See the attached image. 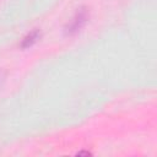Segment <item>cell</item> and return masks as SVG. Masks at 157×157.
<instances>
[{"instance_id": "cell-1", "label": "cell", "mask_w": 157, "mask_h": 157, "mask_svg": "<svg viewBox=\"0 0 157 157\" xmlns=\"http://www.w3.org/2000/svg\"><path fill=\"white\" fill-rule=\"evenodd\" d=\"M90 18V11L86 6H81L76 10L71 20L65 25L64 27V33L65 36H74L77 32L81 31V28L87 23Z\"/></svg>"}, {"instance_id": "cell-2", "label": "cell", "mask_w": 157, "mask_h": 157, "mask_svg": "<svg viewBox=\"0 0 157 157\" xmlns=\"http://www.w3.org/2000/svg\"><path fill=\"white\" fill-rule=\"evenodd\" d=\"M40 36H42L40 31H39L38 28H34L33 31L28 32V33L21 39L20 48H21V49H28V48H31L33 44H36V43L40 39Z\"/></svg>"}, {"instance_id": "cell-3", "label": "cell", "mask_w": 157, "mask_h": 157, "mask_svg": "<svg viewBox=\"0 0 157 157\" xmlns=\"http://www.w3.org/2000/svg\"><path fill=\"white\" fill-rule=\"evenodd\" d=\"M5 78H6V72L4 70H0V87L2 86V83L5 82Z\"/></svg>"}, {"instance_id": "cell-4", "label": "cell", "mask_w": 157, "mask_h": 157, "mask_svg": "<svg viewBox=\"0 0 157 157\" xmlns=\"http://www.w3.org/2000/svg\"><path fill=\"white\" fill-rule=\"evenodd\" d=\"M76 155H77V156H90V155H92V153L88 152V151H80V152H77Z\"/></svg>"}]
</instances>
